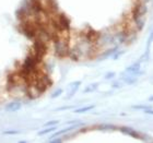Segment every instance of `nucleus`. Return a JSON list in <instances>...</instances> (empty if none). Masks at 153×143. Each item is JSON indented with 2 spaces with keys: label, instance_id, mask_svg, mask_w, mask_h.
<instances>
[{
  "label": "nucleus",
  "instance_id": "7",
  "mask_svg": "<svg viewBox=\"0 0 153 143\" xmlns=\"http://www.w3.org/2000/svg\"><path fill=\"white\" fill-rule=\"evenodd\" d=\"M56 129H57V127H56V126H51V127L46 128V129H43V130H41L39 132H38V134H39V136H44V134L54 132V131H56Z\"/></svg>",
  "mask_w": 153,
  "mask_h": 143
},
{
  "label": "nucleus",
  "instance_id": "14",
  "mask_svg": "<svg viewBox=\"0 0 153 143\" xmlns=\"http://www.w3.org/2000/svg\"><path fill=\"white\" fill-rule=\"evenodd\" d=\"M58 124L57 120H51V121H47L46 124H45V127H48V126H56Z\"/></svg>",
  "mask_w": 153,
  "mask_h": 143
},
{
  "label": "nucleus",
  "instance_id": "5",
  "mask_svg": "<svg viewBox=\"0 0 153 143\" xmlns=\"http://www.w3.org/2000/svg\"><path fill=\"white\" fill-rule=\"evenodd\" d=\"M140 66H141V61H137V62H134V64H131L129 67L126 68V72H128L129 74H137L140 70Z\"/></svg>",
  "mask_w": 153,
  "mask_h": 143
},
{
  "label": "nucleus",
  "instance_id": "16",
  "mask_svg": "<svg viewBox=\"0 0 153 143\" xmlns=\"http://www.w3.org/2000/svg\"><path fill=\"white\" fill-rule=\"evenodd\" d=\"M3 133L4 134H18L19 133V131H13V130H8V131H4V132H3Z\"/></svg>",
  "mask_w": 153,
  "mask_h": 143
},
{
  "label": "nucleus",
  "instance_id": "12",
  "mask_svg": "<svg viewBox=\"0 0 153 143\" xmlns=\"http://www.w3.org/2000/svg\"><path fill=\"white\" fill-rule=\"evenodd\" d=\"M116 50H117V48H112V49H109V50H106L105 53L102 55V59H104V58H106V57H109V56L114 54Z\"/></svg>",
  "mask_w": 153,
  "mask_h": 143
},
{
  "label": "nucleus",
  "instance_id": "1",
  "mask_svg": "<svg viewBox=\"0 0 153 143\" xmlns=\"http://www.w3.org/2000/svg\"><path fill=\"white\" fill-rule=\"evenodd\" d=\"M55 48H56V53H57L59 56H65V55L68 54V44L67 41H65V39H58L57 41H56V46H55Z\"/></svg>",
  "mask_w": 153,
  "mask_h": 143
},
{
  "label": "nucleus",
  "instance_id": "17",
  "mask_svg": "<svg viewBox=\"0 0 153 143\" xmlns=\"http://www.w3.org/2000/svg\"><path fill=\"white\" fill-rule=\"evenodd\" d=\"M144 113H146V114L153 115V109H152V108H151V109H148V110H144Z\"/></svg>",
  "mask_w": 153,
  "mask_h": 143
},
{
  "label": "nucleus",
  "instance_id": "15",
  "mask_svg": "<svg viewBox=\"0 0 153 143\" xmlns=\"http://www.w3.org/2000/svg\"><path fill=\"white\" fill-rule=\"evenodd\" d=\"M115 76V72H108V73H106V76H105V79H113Z\"/></svg>",
  "mask_w": 153,
  "mask_h": 143
},
{
  "label": "nucleus",
  "instance_id": "18",
  "mask_svg": "<svg viewBox=\"0 0 153 143\" xmlns=\"http://www.w3.org/2000/svg\"><path fill=\"white\" fill-rule=\"evenodd\" d=\"M149 101H151V102H153V96H151V97H149Z\"/></svg>",
  "mask_w": 153,
  "mask_h": 143
},
{
  "label": "nucleus",
  "instance_id": "4",
  "mask_svg": "<svg viewBox=\"0 0 153 143\" xmlns=\"http://www.w3.org/2000/svg\"><path fill=\"white\" fill-rule=\"evenodd\" d=\"M22 107V104L21 102H10L9 104H7L6 106V110L7 111H11V113H14V111H18L21 109Z\"/></svg>",
  "mask_w": 153,
  "mask_h": 143
},
{
  "label": "nucleus",
  "instance_id": "9",
  "mask_svg": "<svg viewBox=\"0 0 153 143\" xmlns=\"http://www.w3.org/2000/svg\"><path fill=\"white\" fill-rule=\"evenodd\" d=\"M131 108L132 109H134V110H148V109H151L152 108V106L150 105H134L131 106Z\"/></svg>",
  "mask_w": 153,
  "mask_h": 143
},
{
  "label": "nucleus",
  "instance_id": "11",
  "mask_svg": "<svg viewBox=\"0 0 153 143\" xmlns=\"http://www.w3.org/2000/svg\"><path fill=\"white\" fill-rule=\"evenodd\" d=\"M100 130H115L116 127L113 126V124H100L99 126Z\"/></svg>",
  "mask_w": 153,
  "mask_h": 143
},
{
  "label": "nucleus",
  "instance_id": "3",
  "mask_svg": "<svg viewBox=\"0 0 153 143\" xmlns=\"http://www.w3.org/2000/svg\"><path fill=\"white\" fill-rule=\"evenodd\" d=\"M80 84H81V81H74L69 85V94L67 95V99H70L76 93V91L79 90Z\"/></svg>",
  "mask_w": 153,
  "mask_h": 143
},
{
  "label": "nucleus",
  "instance_id": "2",
  "mask_svg": "<svg viewBox=\"0 0 153 143\" xmlns=\"http://www.w3.org/2000/svg\"><path fill=\"white\" fill-rule=\"evenodd\" d=\"M119 131H120L121 133L126 134V136H129V137H131V138L143 140V137H142L138 131H136L134 128H131V127H120L119 128Z\"/></svg>",
  "mask_w": 153,
  "mask_h": 143
},
{
  "label": "nucleus",
  "instance_id": "13",
  "mask_svg": "<svg viewBox=\"0 0 153 143\" xmlns=\"http://www.w3.org/2000/svg\"><path fill=\"white\" fill-rule=\"evenodd\" d=\"M62 92H64V91H62L61 89L56 90V91H55V92L51 94V99H56V97H58V96H60L61 94H62Z\"/></svg>",
  "mask_w": 153,
  "mask_h": 143
},
{
  "label": "nucleus",
  "instance_id": "10",
  "mask_svg": "<svg viewBox=\"0 0 153 143\" xmlns=\"http://www.w3.org/2000/svg\"><path fill=\"white\" fill-rule=\"evenodd\" d=\"M94 107H95L94 105L85 106V107L79 108V109H76V110H74V113H76V114H83V113H86V111H89V110H91V109H93Z\"/></svg>",
  "mask_w": 153,
  "mask_h": 143
},
{
  "label": "nucleus",
  "instance_id": "6",
  "mask_svg": "<svg viewBox=\"0 0 153 143\" xmlns=\"http://www.w3.org/2000/svg\"><path fill=\"white\" fill-rule=\"evenodd\" d=\"M78 126H79V124H76V126H70V127L65 128V129H62V130L58 131V132H56V133L53 134V138H57L58 136H60V134H64V133H66V132H68V131L74 130V129H76V128L78 127Z\"/></svg>",
  "mask_w": 153,
  "mask_h": 143
},
{
  "label": "nucleus",
  "instance_id": "8",
  "mask_svg": "<svg viewBox=\"0 0 153 143\" xmlns=\"http://www.w3.org/2000/svg\"><path fill=\"white\" fill-rule=\"evenodd\" d=\"M97 86H99V83H92V84H89V85L86 86L84 91V93H91V92H94L96 89H97Z\"/></svg>",
  "mask_w": 153,
  "mask_h": 143
}]
</instances>
